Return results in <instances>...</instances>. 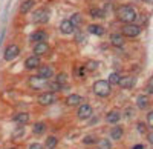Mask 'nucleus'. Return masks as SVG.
I'll return each instance as SVG.
<instances>
[{"label":"nucleus","mask_w":153,"mask_h":149,"mask_svg":"<svg viewBox=\"0 0 153 149\" xmlns=\"http://www.w3.org/2000/svg\"><path fill=\"white\" fill-rule=\"evenodd\" d=\"M8 149H19V148H8Z\"/></svg>","instance_id":"79ce46f5"},{"label":"nucleus","mask_w":153,"mask_h":149,"mask_svg":"<svg viewBox=\"0 0 153 149\" xmlns=\"http://www.w3.org/2000/svg\"><path fill=\"white\" fill-rule=\"evenodd\" d=\"M34 5H35V0H23L19 11L20 14H28V12H31L34 9Z\"/></svg>","instance_id":"a211bd4d"},{"label":"nucleus","mask_w":153,"mask_h":149,"mask_svg":"<svg viewBox=\"0 0 153 149\" xmlns=\"http://www.w3.org/2000/svg\"><path fill=\"white\" fill-rule=\"evenodd\" d=\"M92 91L95 95L104 98V97H109L110 92H112V85L109 80H97L94 85H92Z\"/></svg>","instance_id":"f03ea898"},{"label":"nucleus","mask_w":153,"mask_h":149,"mask_svg":"<svg viewBox=\"0 0 153 149\" xmlns=\"http://www.w3.org/2000/svg\"><path fill=\"white\" fill-rule=\"evenodd\" d=\"M29 114L25 112V111H20V112H17L14 117H12V120H14V123H17L19 126H25L26 123H29Z\"/></svg>","instance_id":"4468645a"},{"label":"nucleus","mask_w":153,"mask_h":149,"mask_svg":"<svg viewBox=\"0 0 153 149\" xmlns=\"http://www.w3.org/2000/svg\"><path fill=\"white\" fill-rule=\"evenodd\" d=\"M94 114V109L91 105H87V103H81L78 106V111H76V117H78L80 120H87V118H91Z\"/></svg>","instance_id":"1a4fd4ad"},{"label":"nucleus","mask_w":153,"mask_h":149,"mask_svg":"<svg viewBox=\"0 0 153 149\" xmlns=\"http://www.w3.org/2000/svg\"><path fill=\"white\" fill-rule=\"evenodd\" d=\"M32 132H34L35 135H43V134L46 132V123H43V121H37V123H34Z\"/></svg>","instance_id":"5701e85b"},{"label":"nucleus","mask_w":153,"mask_h":149,"mask_svg":"<svg viewBox=\"0 0 153 149\" xmlns=\"http://www.w3.org/2000/svg\"><path fill=\"white\" fill-rule=\"evenodd\" d=\"M87 31L91 32V34H94V35H97V37H101V35H104V28L101 26V25H98V23H91L87 26Z\"/></svg>","instance_id":"6ab92c4d"},{"label":"nucleus","mask_w":153,"mask_h":149,"mask_svg":"<svg viewBox=\"0 0 153 149\" xmlns=\"http://www.w3.org/2000/svg\"><path fill=\"white\" fill-rule=\"evenodd\" d=\"M83 143L84 145H95V143H98V139H97V135H94V134H87L86 137L83 139Z\"/></svg>","instance_id":"cd10ccee"},{"label":"nucleus","mask_w":153,"mask_h":149,"mask_svg":"<svg viewBox=\"0 0 153 149\" xmlns=\"http://www.w3.org/2000/svg\"><path fill=\"white\" fill-rule=\"evenodd\" d=\"M117 19L123 23H133L138 19V12L132 5H121L117 8Z\"/></svg>","instance_id":"f257e3e1"},{"label":"nucleus","mask_w":153,"mask_h":149,"mask_svg":"<svg viewBox=\"0 0 153 149\" xmlns=\"http://www.w3.org/2000/svg\"><path fill=\"white\" fill-rule=\"evenodd\" d=\"M136 105H138L139 109H146V108H149L150 102H149L147 95H139V97L136 98Z\"/></svg>","instance_id":"a878e982"},{"label":"nucleus","mask_w":153,"mask_h":149,"mask_svg":"<svg viewBox=\"0 0 153 149\" xmlns=\"http://www.w3.org/2000/svg\"><path fill=\"white\" fill-rule=\"evenodd\" d=\"M132 149H144V145H135Z\"/></svg>","instance_id":"ea45409f"},{"label":"nucleus","mask_w":153,"mask_h":149,"mask_svg":"<svg viewBox=\"0 0 153 149\" xmlns=\"http://www.w3.org/2000/svg\"><path fill=\"white\" fill-rule=\"evenodd\" d=\"M23 134H25V131H23V128L20 126L19 129H16V131H14V139H19V137H23Z\"/></svg>","instance_id":"f704fd0d"},{"label":"nucleus","mask_w":153,"mask_h":149,"mask_svg":"<svg viewBox=\"0 0 153 149\" xmlns=\"http://www.w3.org/2000/svg\"><path fill=\"white\" fill-rule=\"evenodd\" d=\"M28 85H29V88H31L32 91H40V89L46 88V86H49L48 79L38 76V74H37V76H31V77L28 79Z\"/></svg>","instance_id":"39448f33"},{"label":"nucleus","mask_w":153,"mask_h":149,"mask_svg":"<svg viewBox=\"0 0 153 149\" xmlns=\"http://www.w3.org/2000/svg\"><path fill=\"white\" fill-rule=\"evenodd\" d=\"M40 66H42V58H40V55H35V54H32V55L26 57V60H25V68H26L28 71L38 69Z\"/></svg>","instance_id":"6e6552de"},{"label":"nucleus","mask_w":153,"mask_h":149,"mask_svg":"<svg viewBox=\"0 0 153 149\" xmlns=\"http://www.w3.org/2000/svg\"><path fill=\"white\" fill-rule=\"evenodd\" d=\"M141 2H144V3H153V0H141Z\"/></svg>","instance_id":"a19ab883"},{"label":"nucleus","mask_w":153,"mask_h":149,"mask_svg":"<svg viewBox=\"0 0 153 149\" xmlns=\"http://www.w3.org/2000/svg\"><path fill=\"white\" fill-rule=\"evenodd\" d=\"M57 145H58V139L55 137V135H49V137L46 139V142H45L46 149H55Z\"/></svg>","instance_id":"b1692460"},{"label":"nucleus","mask_w":153,"mask_h":149,"mask_svg":"<svg viewBox=\"0 0 153 149\" xmlns=\"http://www.w3.org/2000/svg\"><path fill=\"white\" fill-rule=\"evenodd\" d=\"M55 82H58L60 85H66V82H68V76L65 72H61V74H58V76L55 77Z\"/></svg>","instance_id":"473e14b6"},{"label":"nucleus","mask_w":153,"mask_h":149,"mask_svg":"<svg viewBox=\"0 0 153 149\" xmlns=\"http://www.w3.org/2000/svg\"><path fill=\"white\" fill-rule=\"evenodd\" d=\"M83 103V97L80 95V94H69L68 97H66V105L68 106H80Z\"/></svg>","instance_id":"f3484780"},{"label":"nucleus","mask_w":153,"mask_h":149,"mask_svg":"<svg viewBox=\"0 0 153 149\" xmlns=\"http://www.w3.org/2000/svg\"><path fill=\"white\" fill-rule=\"evenodd\" d=\"M37 102L40 103L42 106H51L57 102V94L54 91H46V92H42L40 95L37 97Z\"/></svg>","instance_id":"423d86ee"},{"label":"nucleus","mask_w":153,"mask_h":149,"mask_svg":"<svg viewBox=\"0 0 153 149\" xmlns=\"http://www.w3.org/2000/svg\"><path fill=\"white\" fill-rule=\"evenodd\" d=\"M141 31H143V28L139 25H136L135 22L133 23H124L121 28V34L124 37H127V39H135V37H138L141 34Z\"/></svg>","instance_id":"7ed1b4c3"},{"label":"nucleus","mask_w":153,"mask_h":149,"mask_svg":"<svg viewBox=\"0 0 153 149\" xmlns=\"http://www.w3.org/2000/svg\"><path fill=\"white\" fill-rule=\"evenodd\" d=\"M49 45H48V42H38V43H34V48H32V52L35 54V55H46L48 52H49Z\"/></svg>","instance_id":"f8f14e48"},{"label":"nucleus","mask_w":153,"mask_h":149,"mask_svg":"<svg viewBox=\"0 0 153 149\" xmlns=\"http://www.w3.org/2000/svg\"><path fill=\"white\" fill-rule=\"evenodd\" d=\"M135 85H136L135 76H124V77H121V80L118 83V86L123 89H132V88H135Z\"/></svg>","instance_id":"9b49d317"},{"label":"nucleus","mask_w":153,"mask_h":149,"mask_svg":"<svg viewBox=\"0 0 153 149\" xmlns=\"http://www.w3.org/2000/svg\"><path fill=\"white\" fill-rule=\"evenodd\" d=\"M98 66H100V63H98L97 60H89V61H86V68H87V71H89V72L97 71V69H98Z\"/></svg>","instance_id":"c85d7f7f"},{"label":"nucleus","mask_w":153,"mask_h":149,"mask_svg":"<svg viewBox=\"0 0 153 149\" xmlns=\"http://www.w3.org/2000/svg\"><path fill=\"white\" fill-rule=\"evenodd\" d=\"M49 19H51V12L48 8H38L32 14V23H37V25H45L49 22Z\"/></svg>","instance_id":"20e7f679"},{"label":"nucleus","mask_w":153,"mask_h":149,"mask_svg":"<svg viewBox=\"0 0 153 149\" xmlns=\"http://www.w3.org/2000/svg\"><path fill=\"white\" fill-rule=\"evenodd\" d=\"M71 22L75 25V28L78 29V28H81L84 25V17H83L81 12H74V14L71 16Z\"/></svg>","instance_id":"412c9836"},{"label":"nucleus","mask_w":153,"mask_h":149,"mask_svg":"<svg viewBox=\"0 0 153 149\" xmlns=\"http://www.w3.org/2000/svg\"><path fill=\"white\" fill-rule=\"evenodd\" d=\"M75 42L81 45V43H86V34L81 32V31H75Z\"/></svg>","instance_id":"7c9ffc66"},{"label":"nucleus","mask_w":153,"mask_h":149,"mask_svg":"<svg viewBox=\"0 0 153 149\" xmlns=\"http://www.w3.org/2000/svg\"><path fill=\"white\" fill-rule=\"evenodd\" d=\"M29 40L32 43H38V42H46L48 40V32L45 29H37L29 35Z\"/></svg>","instance_id":"ddd939ff"},{"label":"nucleus","mask_w":153,"mask_h":149,"mask_svg":"<svg viewBox=\"0 0 153 149\" xmlns=\"http://www.w3.org/2000/svg\"><path fill=\"white\" fill-rule=\"evenodd\" d=\"M124 35L120 34V32H113L110 34V45L115 46V48H123L124 46Z\"/></svg>","instance_id":"2eb2a0df"},{"label":"nucleus","mask_w":153,"mask_h":149,"mask_svg":"<svg viewBox=\"0 0 153 149\" xmlns=\"http://www.w3.org/2000/svg\"><path fill=\"white\" fill-rule=\"evenodd\" d=\"M147 142H149L150 145H153V129H152L150 132H147Z\"/></svg>","instance_id":"58836bf2"},{"label":"nucleus","mask_w":153,"mask_h":149,"mask_svg":"<svg viewBox=\"0 0 153 149\" xmlns=\"http://www.w3.org/2000/svg\"><path fill=\"white\" fill-rule=\"evenodd\" d=\"M87 68H86V65H80V66H76V69H75V74H76V77H80V79H86V76H87Z\"/></svg>","instance_id":"bb28decb"},{"label":"nucleus","mask_w":153,"mask_h":149,"mask_svg":"<svg viewBox=\"0 0 153 149\" xmlns=\"http://www.w3.org/2000/svg\"><path fill=\"white\" fill-rule=\"evenodd\" d=\"M123 135H124V129H123L121 126H115V128L110 131V137H112L113 140H121Z\"/></svg>","instance_id":"393cba45"},{"label":"nucleus","mask_w":153,"mask_h":149,"mask_svg":"<svg viewBox=\"0 0 153 149\" xmlns=\"http://www.w3.org/2000/svg\"><path fill=\"white\" fill-rule=\"evenodd\" d=\"M147 123H149V126L153 129V111H150V112L147 114Z\"/></svg>","instance_id":"c9c22d12"},{"label":"nucleus","mask_w":153,"mask_h":149,"mask_svg":"<svg viewBox=\"0 0 153 149\" xmlns=\"http://www.w3.org/2000/svg\"><path fill=\"white\" fill-rule=\"evenodd\" d=\"M147 91L149 92H153V76L149 79V82H147Z\"/></svg>","instance_id":"e433bc0d"},{"label":"nucleus","mask_w":153,"mask_h":149,"mask_svg":"<svg viewBox=\"0 0 153 149\" xmlns=\"http://www.w3.org/2000/svg\"><path fill=\"white\" fill-rule=\"evenodd\" d=\"M29 149H45L40 143H31L29 145Z\"/></svg>","instance_id":"4c0bfd02"},{"label":"nucleus","mask_w":153,"mask_h":149,"mask_svg":"<svg viewBox=\"0 0 153 149\" xmlns=\"http://www.w3.org/2000/svg\"><path fill=\"white\" fill-rule=\"evenodd\" d=\"M37 74L49 80V79L54 77V69H52V66H49V65H42L40 68L37 69Z\"/></svg>","instance_id":"dca6fc26"},{"label":"nucleus","mask_w":153,"mask_h":149,"mask_svg":"<svg viewBox=\"0 0 153 149\" xmlns=\"http://www.w3.org/2000/svg\"><path fill=\"white\" fill-rule=\"evenodd\" d=\"M89 16L92 19H104L106 17V11L101 8H91L89 9Z\"/></svg>","instance_id":"4be33fe9"},{"label":"nucleus","mask_w":153,"mask_h":149,"mask_svg":"<svg viewBox=\"0 0 153 149\" xmlns=\"http://www.w3.org/2000/svg\"><path fill=\"white\" fill-rule=\"evenodd\" d=\"M120 118H121V112H120L118 109H112L110 112L106 115V121L110 123V125H115V123H118Z\"/></svg>","instance_id":"aec40b11"},{"label":"nucleus","mask_w":153,"mask_h":149,"mask_svg":"<svg viewBox=\"0 0 153 149\" xmlns=\"http://www.w3.org/2000/svg\"><path fill=\"white\" fill-rule=\"evenodd\" d=\"M109 82H110V85H118L120 83V80H121V76L118 72H112L110 76H109V79H107Z\"/></svg>","instance_id":"2f4dec72"},{"label":"nucleus","mask_w":153,"mask_h":149,"mask_svg":"<svg viewBox=\"0 0 153 149\" xmlns=\"http://www.w3.org/2000/svg\"><path fill=\"white\" fill-rule=\"evenodd\" d=\"M136 128H138V131H139V134H147V126L144 125V121H138V125H136Z\"/></svg>","instance_id":"72a5a7b5"},{"label":"nucleus","mask_w":153,"mask_h":149,"mask_svg":"<svg viewBox=\"0 0 153 149\" xmlns=\"http://www.w3.org/2000/svg\"><path fill=\"white\" fill-rule=\"evenodd\" d=\"M76 28H75V25L71 22V19H66V20H63L60 23V32L61 34H65V35H72L75 34Z\"/></svg>","instance_id":"9d476101"},{"label":"nucleus","mask_w":153,"mask_h":149,"mask_svg":"<svg viewBox=\"0 0 153 149\" xmlns=\"http://www.w3.org/2000/svg\"><path fill=\"white\" fill-rule=\"evenodd\" d=\"M20 54V46L16 45V43H11L5 48V52H3V60L5 61H11V60H14L17 58Z\"/></svg>","instance_id":"0eeeda50"},{"label":"nucleus","mask_w":153,"mask_h":149,"mask_svg":"<svg viewBox=\"0 0 153 149\" xmlns=\"http://www.w3.org/2000/svg\"><path fill=\"white\" fill-rule=\"evenodd\" d=\"M98 149H112V145H110V142L107 140V139H101V140H98Z\"/></svg>","instance_id":"c756f323"}]
</instances>
